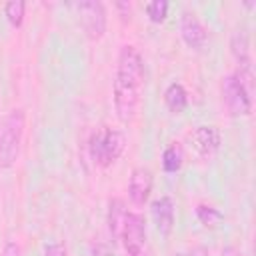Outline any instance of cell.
<instances>
[{"label":"cell","instance_id":"6da1fadb","mask_svg":"<svg viewBox=\"0 0 256 256\" xmlns=\"http://www.w3.org/2000/svg\"><path fill=\"white\" fill-rule=\"evenodd\" d=\"M144 88V60L136 46L124 44L118 52L114 78V110L120 122H130L140 106Z\"/></svg>","mask_w":256,"mask_h":256},{"label":"cell","instance_id":"7a4b0ae2","mask_svg":"<svg viewBox=\"0 0 256 256\" xmlns=\"http://www.w3.org/2000/svg\"><path fill=\"white\" fill-rule=\"evenodd\" d=\"M222 102L230 116L244 118L252 114L254 108V72L246 68H236L222 78Z\"/></svg>","mask_w":256,"mask_h":256},{"label":"cell","instance_id":"3957f363","mask_svg":"<svg viewBox=\"0 0 256 256\" xmlns=\"http://www.w3.org/2000/svg\"><path fill=\"white\" fill-rule=\"evenodd\" d=\"M26 128V114L22 108H12L0 120V168H12L20 156Z\"/></svg>","mask_w":256,"mask_h":256},{"label":"cell","instance_id":"277c9868","mask_svg":"<svg viewBox=\"0 0 256 256\" xmlns=\"http://www.w3.org/2000/svg\"><path fill=\"white\" fill-rule=\"evenodd\" d=\"M126 134L122 130H114V128H104L92 134L90 138V156L94 160V164H98L100 168H108L110 164H114L126 150Z\"/></svg>","mask_w":256,"mask_h":256},{"label":"cell","instance_id":"5b68a950","mask_svg":"<svg viewBox=\"0 0 256 256\" xmlns=\"http://www.w3.org/2000/svg\"><path fill=\"white\" fill-rule=\"evenodd\" d=\"M80 24L90 40H100L106 32V8L100 0H82L76 4Z\"/></svg>","mask_w":256,"mask_h":256},{"label":"cell","instance_id":"8992f818","mask_svg":"<svg viewBox=\"0 0 256 256\" xmlns=\"http://www.w3.org/2000/svg\"><path fill=\"white\" fill-rule=\"evenodd\" d=\"M120 240L124 244L126 256L146 250V220H144L142 214L126 212V218H124V224H122V232H120Z\"/></svg>","mask_w":256,"mask_h":256},{"label":"cell","instance_id":"52a82bcc","mask_svg":"<svg viewBox=\"0 0 256 256\" xmlns=\"http://www.w3.org/2000/svg\"><path fill=\"white\" fill-rule=\"evenodd\" d=\"M180 36L186 42L188 48L192 50H202L206 40H208V32L204 28V24L200 22L198 14L192 10H184L180 14Z\"/></svg>","mask_w":256,"mask_h":256},{"label":"cell","instance_id":"ba28073f","mask_svg":"<svg viewBox=\"0 0 256 256\" xmlns=\"http://www.w3.org/2000/svg\"><path fill=\"white\" fill-rule=\"evenodd\" d=\"M152 184H154V176H152L150 168L136 166L130 174V180H128V198H130V202L134 206H144L150 198Z\"/></svg>","mask_w":256,"mask_h":256},{"label":"cell","instance_id":"9c48e42d","mask_svg":"<svg viewBox=\"0 0 256 256\" xmlns=\"http://www.w3.org/2000/svg\"><path fill=\"white\" fill-rule=\"evenodd\" d=\"M190 142H192V148L196 150V154L200 158L208 160L218 152L222 136H220V130L216 126H198L190 134Z\"/></svg>","mask_w":256,"mask_h":256},{"label":"cell","instance_id":"30bf717a","mask_svg":"<svg viewBox=\"0 0 256 256\" xmlns=\"http://www.w3.org/2000/svg\"><path fill=\"white\" fill-rule=\"evenodd\" d=\"M150 214H152L156 230L162 236H168L174 228V214H176L172 198L170 196H160L158 200H154L152 206H150Z\"/></svg>","mask_w":256,"mask_h":256},{"label":"cell","instance_id":"8fae6325","mask_svg":"<svg viewBox=\"0 0 256 256\" xmlns=\"http://www.w3.org/2000/svg\"><path fill=\"white\" fill-rule=\"evenodd\" d=\"M230 54L236 60L238 68L252 70V54H250V38L244 28L234 30L230 36Z\"/></svg>","mask_w":256,"mask_h":256},{"label":"cell","instance_id":"7c38bea8","mask_svg":"<svg viewBox=\"0 0 256 256\" xmlns=\"http://www.w3.org/2000/svg\"><path fill=\"white\" fill-rule=\"evenodd\" d=\"M164 104L172 114H180L186 110L188 106V94L186 88L180 82H172L168 84V88L164 90Z\"/></svg>","mask_w":256,"mask_h":256},{"label":"cell","instance_id":"4fadbf2b","mask_svg":"<svg viewBox=\"0 0 256 256\" xmlns=\"http://www.w3.org/2000/svg\"><path fill=\"white\" fill-rule=\"evenodd\" d=\"M126 212L128 210L124 208V202L120 198H112L108 202V230H110V236L114 240H120V232H122Z\"/></svg>","mask_w":256,"mask_h":256},{"label":"cell","instance_id":"5bb4252c","mask_svg":"<svg viewBox=\"0 0 256 256\" xmlns=\"http://www.w3.org/2000/svg\"><path fill=\"white\" fill-rule=\"evenodd\" d=\"M182 162H184L182 146H180V142H172V144L164 150V154H162V168H164V172L176 174V172L182 168Z\"/></svg>","mask_w":256,"mask_h":256},{"label":"cell","instance_id":"9a60e30c","mask_svg":"<svg viewBox=\"0 0 256 256\" xmlns=\"http://www.w3.org/2000/svg\"><path fill=\"white\" fill-rule=\"evenodd\" d=\"M196 218L206 228H218L222 224V220H224L222 212L218 208H214V206H208V204H198L196 206Z\"/></svg>","mask_w":256,"mask_h":256},{"label":"cell","instance_id":"2e32d148","mask_svg":"<svg viewBox=\"0 0 256 256\" xmlns=\"http://www.w3.org/2000/svg\"><path fill=\"white\" fill-rule=\"evenodd\" d=\"M24 10H26V4L22 0H10V2H6L4 16H6L8 24L14 26V28H20L22 22H24Z\"/></svg>","mask_w":256,"mask_h":256},{"label":"cell","instance_id":"e0dca14e","mask_svg":"<svg viewBox=\"0 0 256 256\" xmlns=\"http://www.w3.org/2000/svg\"><path fill=\"white\" fill-rule=\"evenodd\" d=\"M146 16L154 24L164 22L166 16H168V2L166 0H152V2H148L146 4Z\"/></svg>","mask_w":256,"mask_h":256},{"label":"cell","instance_id":"ac0fdd59","mask_svg":"<svg viewBox=\"0 0 256 256\" xmlns=\"http://www.w3.org/2000/svg\"><path fill=\"white\" fill-rule=\"evenodd\" d=\"M44 256H68V250L62 242H52L44 248Z\"/></svg>","mask_w":256,"mask_h":256},{"label":"cell","instance_id":"d6986e66","mask_svg":"<svg viewBox=\"0 0 256 256\" xmlns=\"http://www.w3.org/2000/svg\"><path fill=\"white\" fill-rule=\"evenodd\" d=\"M0 256H22V250H20V246H18L16 242L8 240V242L4 244V248H2Z\"/></svg>","mask_w":256,"mask_h":256},{"label":"cell","instance_id":"ffe728a7","mask_svg":"<svg viewBox=\"0 0 256 256\" xmlns=\"http://www.w3.org/2000/svg\"><path fill=\"white\" fill-rule=\"evenodd\" d=\"M116 8L122 10V18H126V16L130 18V10H132V8H130L128 2H116Z\"/></svg>","mask_w":256,"mask_h":256},{"label":"cell","instance_id":"44dd1931","mask_svg":"<svg viewBox=\"0 0 256 256\" xmlns=\"http://www.w3.org/2000/svg\"><path fill=\"white\" fill-rule=\"evenodd\" d=\"M130 256H148V252L144 250V252H138V254H130Z\"/></svg>","mask_w":256,"mask_h":256},{"label":"cell","instance_id":"7402d4cb","mask_svg":"<svg viewBox=\"0 0 256 256\" xmlns=\"http://www.w3.org/2000/svg\"><path fill=\"white\" fill-rule=\"evenodd\" d=\"M174 256H188V254H184V252H176Z\"/></svg>","mask_w":256,"mask_h":256}]
</instances>
